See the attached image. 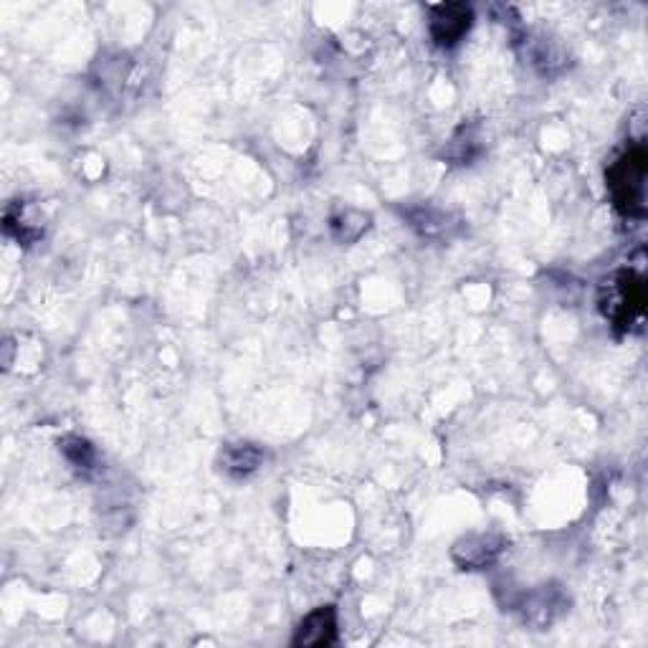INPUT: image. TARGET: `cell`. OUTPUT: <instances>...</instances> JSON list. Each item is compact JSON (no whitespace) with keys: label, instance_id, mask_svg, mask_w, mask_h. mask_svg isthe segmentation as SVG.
<instances>
[{"label":"cell","instance_id":"cell-6","mask_svg":"<svg viewBox=\"0 0 648 648\" xmlns=\"http://www.w3.org/2000/svg\"><path fill=\"white\" fill-rule=\"evenodd\" d=\"M335 638H337V608L320 606L302 620L292 638V644L300 648H322V646L335 644Z\"/></svg>","mask_w":648,"mask_h":648},{"label":"cell","instance_id":"cell-9","mask_svg":"<svg viewBox=\"0 0 648 648\" xmlns=\"http://www.w3.org/2000/svg\"><path fill=\"white\" fill-rule=\"evenodd\" d=\"M61 454H64L71 464L77 466V469H92L94 462H97V452H94V446L89 444L87 438H81V436H67L64 441H61Z\"/></svg>","mask_w":648,"mask_h":648},{"label":"cell","instance_id":"cell-1","mask_svg":"<svg viewBox=\"0 0 648 648\" xmlns=\"http://www.w3.org/2000/svg\"><path fill=\"white\" fill-rule=\"evenodd\" d=\"M606 185L618 213L626 219H641L646 211V150L641 145L626 150L608 168Z\"/></svg>","mask_w":648,"mask_h":648},{"label":"cell","instance_id":"cell-3","mask_svg":"<svg viewBox=\"0 0 648 648\" xmlns=\"http://www.w3.org/2000/svg\"><path fill=\"white\" fill-rule=\"evenodd\" d=\"M567 606H570V598L565 596V590L560 585H539V588L525 593L519 598L517 610L522 614V620L529 626L545 631L547 626H553L557 618H560Z\"/></svg>","mask_w":648,"mask_h":648},{"label":"cell","instance_id":"cell-10","mask_svg":"<svg viewBox=\"0 0 648 648\" xmlns=\"http://www.w3.org/2000/svg\"><path fill=\"white\" fill-rule=\"evenodd\" d=\"M446 155L454 162H458V165H469V162L479 155V140L474 138L472 130H466V128L458 130L456 138L448 142Z\"/></svg>","mask_w":648,"mask_h":648},{"label":"cell","instance_id":"cell-8","mask_svg":"<svg viewBox=\"0 0 648 648\" xmlns=\"http://www.w3.org/2000/svg\"><path fill=\"white\" fill-rule=\"evenodd\" d=\"M371 223H373L371 213L347 209L330 221V229L337 243H355L365 236L367 229H371Z\"/></svg>","mask_w":648,"mask_h":648},{"label":"cell","instance_id":"cell-4","mask_svg":"<svg viewBox=\"0 0 648 648\" xmlns=\"http://www.w3.org/2000/svg\"><path fill=\"white\" fill-rule=\"evenodd\" d=\"M474 23V11L466 3H441L431 8L428 33L441 49H454L469 33Z\"/></svg>","mask_w":648,"mask_h":648},{"label":"cell","instance_id":"cell-2","mask_svg":"<svg viewBox=\"0 0 648 648\" xmlns=\"http://www.w3.org/2000/svg\"><path fill=\"white\" fill-rule=\"evenodd\" d=\"M603 314L614 322L618 332H628L644 317L646 290L644 279L634 272H620L610 282H606L600 294Z\"/></svg>","mask_w":648,"mask_h":648},{"label":"cell","instance_id":"cell-5","mask_svg":"<svg viewBox=\"0 0 648 648\" xmlns=\"http://www.w3.org/2000/svg\"><path fill=\"white\" fill-rule=\"evenodd\" d=\"M507 539L499 535L472 533L462 539H456L452 547V560L462 567V570H486L499 560Z\"/></svg>","mask_w":648,"mask_h":648},{"label":"cell","instance_id":"cell-7","mask_svg":"<svg viewBox=\"0 0 648 648\" xmlns=\"http://www.w3.org/2000/svg\"><path fill=\"white\" fill-rule=\"evenodd\" d=\"M266 454L256 444H226L219 454V469L231 479H246L256 474Z\"/></svg>","mask_w":648,"mask_h":648}]
</instances>
